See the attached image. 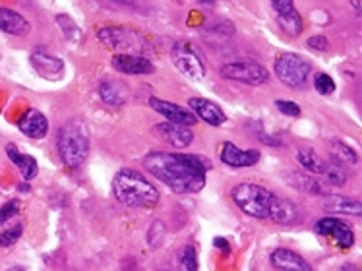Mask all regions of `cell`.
I'll return each mask as SVG.
<instances>
[{
    "instance_id": "cell-35",
    "label": "cell",
    "mask_w": 362,
    "mask_h": 271,
    "mask_svg": "<svg viewBox=\"0 0 362 271\" xmlns=\"http://www.w3.org/2000/svg\"><path fill=\"white\" fill-rule=\"evenodd\" d=\"M308 47L314 49V51H327V39L324 35H316V37H310L308 39Z\"/></svg>"
},
{
    "instance_id": "cell-4",
    "label": "cell",
    "mask_w": 362,
    "mask_h": 271,
    "mask_svg": "<svg viewBox=\"0 0 362 271\" xmlns=\"http://www.w3.org/2000/svg\"><path fill=\"white\" fill-rule=\"evenodd\" d=\"M230 198L246 215L256 217V219H267L274 205L275 194L259 184L243 183L230 190Z\"/></svg>"
},
{
    "instance_id": "cell-39",
    "label": "cell",
    "mask_w": 362,
    "mask_h": 271,
    "mask_svg": "<svg viewBox=\"0 0 362 271\" xmlns=\"http://www.w3.org/2000/svg\"><path fill=\"white\" fill-rule=\"evenodd\" d=\"M198 2H200V4H214L215 0H198Z\"/></svg>"
},
{
    "instance_id": "cell-24",
    "label": "cell",
    "mask_w": 362,
    "mask_h": 271,
    "mask_svg": "<svg viewBox=\"0 0 362 271\" xmlns=\"http://www.w3.org/2000/svg\"><path fill=\"white\" fill-rule=\"evenodd\" d=\"M296 161L300 163V167H304L310 175H324L325 161L310 147H298L296 149Z\"/></svg>"
},
{
    "instance_id": "cell-7",
    "label": "cell",
    "mask_w": 362,
    "mask_h": 271,
    "mask_svg": "<svg viewBox=\"0 0 362 271\" xmlns=\"http://www.w3.org/2000/svg\"><path fill=\"white\" fill-rule=\"evenodd\" d=\"M170 59H173V64L185 74L186 78H192V80H204L206 78V64L202 60V54L190 43L178 41V43L173 45Z\"/></svg>"
},
{
    "instance_id": "cell-9",
    "label": "cell",
    "mask_w": 362,
    "mask_h": 271,
    "mask_svg": "<svg viewBox=\"0 0 362 271\" xmlns=\"http://www.w3.org/2000/svg\"><path fill=\"white\" fill-rule=\"evenodd\" d=\"M316 233L322 236H332L335 244L343 250H349L355 244V233L351 225L345 221L337 219V217H324L316 223Z\"/></svg>"
},
{
    "instance_id": "cell-26",
    "label": "cell",
    "mask_w": 362,
    "mask_h": 271,
    "mask_svg": "<svg viewBox=\"0 0 362 271\" xmlns=\"http://www.w3.org/2000/svg\"><path fill=\"white\" fill-rule=\"evenodd\" d=\"M329 154H332L333 161L341 163V165H356L358 163V155H356L355 149L347 144H343V142H332Z\"/></svg>"
},
{
    "instance_id": "cell-20",
    "label": "cell",
    "mask_w": 362,
    "mask_h": 271,
    "mask_svg": "<svg viewBox=\"0 0 362 271\" xmlns=\"http://www.w3.org/2000/svg\"><path fill=\"white\" fill-rule=\"evenodd\" d=\"M99 96L109 107H122L128 101V89L122 81L107 80L99 86Z\"/></svg>"
},
{
    "instance_id": "cell-37",
    "label": "cell",
    "mask_w": 362,
    "mask_h": 271,
    "mask_svg": "<svg viewBox=\"0 0 362 271\" xmlns=\"http://www.w3.org/2000/svg\"><path fill=\"white\" fill-rule=\"evenodd\" d=\"M339 271H358V267H356V265H353V264H345Z\"/></svg>"
},
{
    "instance_id": "cell-29",
    "label": "cell",
    "mask_w": 362,
    "mask_h": 271,
    "mask_svg": "<svg viewBox=\"0 0 362 271\" xmlns=\"http://www.w3.org/2000/svg\"><path fill=\"white\" fill-rule=\"evenodd\" d=\"M178 271H198V254L192 244H188L182 250L180 260H178Z\"/></svg>"
},
{
    "instance_id": "cell-8",
    "label": "cell",
    "mask_w": 362,
    "mask_h": 271,
    "mask_svg": "<svg viewBox=\"0 0 362 271\" xmlns=\"http://www.w3.org/2000/svg\"><path fill=\"white\" fill-rule=\"evenodd\" d=\"M219 72L223 78L240 81L246 86H262V83L269 81V72L262 64L252 62V60H238V62L223 64Z\"/></svg>"
},
{
    "instance_id": "cell-12",
    "label": "cell",
    "mask_w": 362,
    "mask_h": 271,
    "mask_svg": "<svg viewBox=\"0 0 362 271\" xmlns=\"http://www.w3.org/2000/svg\"><path fill=\"white\" fill-rule=\"evenodd\" d=\"M219 157L227 167L246 169V167H254L259 161V151H256V149H240L235 144L225 142L221 146V151H219Z\"/></svg>"
},
{
    "instance_id": "cell-30",
    "label": "cell",
    "mask_w": 362,
    "mask_h": 271,
    "mask_svg": "<svg viewBox=\"0 0 362 271\" xmlns=\"http://www.w3.org/2000/svg\"><path fill=\"white\" fill-rule=\"evenodd\" d=\"M314 88L322 96H332L335 91V81L332 80V76L327 74H316V80H314Z\"/></svg>"
},
{
    "instance_id": "cell-40",
    "label": "cell",
    "mask_w": 362,
    "mask_h": 271,
    "mask_svg": "<svg viewBox=\"0 0 362 271\" xmlns=\"http://www.w3.org/2000/svg\"><path fill=\"white\" fill-rule=\"evenodd\" d=\"M8 271H25V270H22V267H10Z\"/></svg>"
},
{
    "instance_id": "cell-19",
    "label": "cell",
    "mask_w": 362,
    "mask_h": 271,
    "mask_svg": "<svg viewBox=\"0 0 362 271\" xmlns=\"http://www.w3.org/2000/svg\"><path fill=\"white\" fill-rule=\"evenodd\" d=\"M0 30L8 35L22 37L30 33L31 25L22 14H18L10 8H0Z\"/></svg>"
},
{
    "instance_id": "cell-1",
    "label": "cell",
    "mask_w": 362,
    "mask_h": 271,
    "mask_svg": "<svg viewBox=\"0 0 362 271\" xmlns=\"http://www.w3.org/2000/svg\"><path fill=\"white\" fill-rule=\"evenodd\" d=\"M144 167L173 192L196 194L206 186V175L211 169V163L198 155L151 151L146 155Z\"/></svg>"
},
{
    "instance_id": "cell-25",
    "label": "cell",
    "mask_w": 362,
    "mask_h": 271,
    "mask_svg": "<svg viewBox=\"0 0 362 271\" xmlns=\"http://www.w3.org/2000/svg\"><path fill=\"white\" fill-rule=\"evenodd\" d=\"M287 180L291 186H295L298 190L310 192V194H325V186L318 183L314 176L310 175H300V173H288Z\"/></svg>"
},
{
    "instance_id": "cell-34",
    "label": "cell",
    "mask_w": 362,
    "mask_h": 271,
    "mask_svg": "<svg viewBox=\"0 0 362 271\" xmlns=\"http://www.w3.org/2000/svg\"><path fill=\"white\" fill-rule=\"evenodd\" d=\"M18 212H20V205H18L16 200L8 202L6 205H2V207H0V225H4L8 219H12Z\"/></svg>"
},
{
    "instance_id": "cell-21",
    "label": "cell",
    "mask_w": 362,
    "mask_h": 271,
    "mask_svg": "<svg viewBox=\"0 0 362 271\" xmlns=\"http://www.w3.org/2000/svg\"><path fill=\"white\" fill-rule=\"evenodd\" d=\"M298 207L288 200L277 198L275 196L274 205H272V212H269V219L277 223V225H293L298 221Z\"/></svg>"
},
{
    "instance_id": "cell-31",
    "label": "cell",
    "mask_w": 362,
    "mask_h": 271,
    "mask_svg": "<svg viewBox=\"0 0 362 271\" xmlns=\"http://www.w3.org/2000/svg\"><path fill=\"white\" fill-rule=\"evenodd\" d=\"M22 233H23V225H16V227L2 231V233H0V246L4 248V246H12V244H16L18 238L22 236Z\"/></svg>"
},
{
    "instance_id": "cell-22",
    "label": "cell",
    "mask_w": 362,
    "mask_h": 271,
    "mask_svg": "<svg viewBox=\"0 0 362 271\" xmlns=\"http://www.w3.org/2000/svg\"><path fill=\"white\" fill-rule=\"evenodd\" d=\"M324 209L327 213H341V215H362V204L355 198L347 196H327L324 202Z\"/></svg>"
},
{
    "instance_id": "cell-27",
    "label": "cell",
    "mask_w": 362,
    "mask_h": 271,
    "mask_svg": "<svg viewBox=\"0 0 362 271\" xmlns=\"http://www.w3.org/2000/svg\"><path fill=\"white\" fill-rule=\"evenodd\" d=\"M57 23L60 25V30L64 33L68 41H72V43H80L81 41V30L76 25V22L70 18V16L59 14L57 16Z\"/></svg>"
},
{
    "instance_id": "cell-14",
    "label": "cell",
    "mask_w": 362,
    "mask_h": 271,
    "mask_svg": "<svg viewBox=\"0 0 362 271\" xmlns=\"http://www.w3.org/2000/svg\"><path fill=\"white\" fill-rule=\"evenodd\" d=\"M153 134L163 142H167L169 146L177 147V149H185L192 144L194 134L188 126L173 125V122H161V125L153 126Z\"/></svg>"
},
{
    "instance_id": "cell-11",
    "label": "cell",
    "mask_w": 362,
    "mask_h": 271,
    "mask_svg": "<svg viewBox=\"0 0 362 271\" xmlns=\"http://www.w3.org/2000/svg\"><path fill=\"white\" fill-rule=\"evenodd\" d=\"M149 105H151V109L156 110V113H159L161 117L167 118L173 125L194 126L198 122V118H196V115H194L190 109H185V107H180V105L165 101V99H159V97H151V99H149Z\"/></svg>"
},
{
    "instance_id": "cell-38",
    "label": "cell",
    "mask_w": 362,
    "mask_h": 271,
    "mask_svg": "<svg viewBox=\"0 0 362 271\" xmlns=\"http://www.w3.org/2000/svg\"><path fill=\"white\" fill-rule=\"evenodd\" d=\"M351 2H353V6H355V12L356 14H361V0H351Z\"/></svg>"
},
{
    "instance_id": "cell-23",
    "label": "cell",
    "mask_w": 362,
    "mask_h": 271,
    "mask_svg": "<svg viewBox=\"0 0 362 271\" xmlns=\"http://www.w3.org/2000/svg\"><path fill=\"white\" fill-rule=\"evenodd\" d=\"M6 154L10 157V161L14 163L18 169L22 171V176L25 180H31V178H35L37 175V161H35V157H31L28 154H22L14 144H8L6 146Z\"/></svg>"
},
{
    "instance_id": "cell-18",
    "label": "cell",
    "mask_w": 362,
    "mask_h": 271,
    "mask_svg": "<svg viewBox=\"0 0 362 271\" xmlns=\"http://www.w3.org/2000/svg\"><path fill=\"white\" fill-rule=\"evenodd\" d=\"M31 67L35 68L37 74H41L47 80L60 78V74L64 72V62L59 57L47 54L45 51H37L31 54Z\"/></svg>"
},
{
    "instance_id": "cell-13",
    "label": "cell",
    "mask_w": 362,
    "mask_h": 271,
    "mask_svg": "<svg viewBox=\"0 0 362 271\" xmlns=\"http://www.w3.org/2000/svg\"><path fill=\"white\" fill-rule=\"evenodd\" d=\"M112 67L120 74H130V76H148L156 72L153 62L144 54H122V52L115 54Z\"/></svg>"
},
{
    "instance_id": "cell-16",
    "label": "cell",
    "mask_w": 362,
    "mask_h": 271,
    "mask_svg": "<svg viewBox=\"0 0 362 271\" xmlns=\"http://www.w3.org/2000/svg\"><path fill=\"white\" fill-rule=\"evenodd\" d=\"M269 262L275 270L279 271H312L310 264L300 254H296L288 248H277L272 252Z\"/></svg>"
},
{
    "instance_id": "cell-3",
    "label": "cell",
    "mask_w": 362,
    "mask_h": 271,
    "mask_svg": "<svg viewBox=\"0 0 362 271\" xmlns=\"http://www.w3.org/2000/svg\"><path fill=\"white\" fill-rule=\"evenodd\" d=\"M57 147L62 163L68 169H78L89 155V138L80 120H70L59 130Z\"/></svg>"
},
{
    "instance_id": "cell-17",
    "label": "cell",
    "mask_w": 362,
    "mask_h": 271,
    "mask_svg": "<svg viewBox=\"0 0 362 271\" xmlns=\"http://www.w3.org/2000/svg\"><path fill=\"white\" fill-rule=\"evenodd\" d=\"M18 128L22 130L28 138L33 139H43L49 132V122H47V117L37 109H30L22 117V120L18 122Z\"/></svg>"
},
{
    "instance_id": "cell-6",
    "label": "cell",
    "mask_w": 362,
    "mask_h": 271,
    "mask_svg": "<svg viewBox=\"0 0 362 271\" xmlns=\"http://www.w3.org/2000/svg\"><path fill=\"white\" fill-rule=\"evenodd\" d=\"M97 37L103 41L107 49H115V51H126L124 54H132V52L146 51V37L140 35L138 31L132 28H103L97 31Z\"/></svg>"
},
{
    "instance_id": "cell-5",
    "label": "cell",
    "mask_w": 362,
    "mask_h": 271,
    "mask_svg": "<svg viewBox=\"0 0 362 271\" xmlns=\"http://www.w3.org/2000/svg\"><path fill=\"white\" fill-rule=\"evenodd\" d=\"M274 70L277 74V78L288 86V88L298 89L303 88L308 76L312 72V64L308 60L300 57V54H295V52H285L281 57H277L274 64Z\"/></svg>"
},
{
    "instance_id": "cell-2",
    "label": "cell",
    "mask_w": 362,
    "mask_h": 271,
    "mask_svg": "<svg viewBox=\"0 0 362 271\" xmlns=\"http://www.w3.org/2000/svg\"><path fill=\"white\" fill-rule=\"evenodd\" d=\"M112 192L120 204L134 209H151L159 204V192L156 186L134 169H120L115 175Z\"/></svg>"
},
{
    "instance_id": "cell-10",
    "label": "cell",
    "mask_w": 362,
    "mask_h": 271,
    "mask_svg": "<svg viewBox=\"0 0 362 271\" xmlns=\"http://www.w3.org/2000/svg\"><path fill=\"white\" fill-rule=\"evenodd\" d=\"M272 6L277 12V23L287 35L298 37L303 33V18L298 14L293 0H269Z\"/></svg>"
},
{
    "instance_id": "cell-36",
    "label": "cell",
    "mask_w": 362,
    "mask_h": 271,
    "mask_svg": "<svg viewBox=\"0 0 362 271\" xmlns=\"http://www.w3.org/2000/svg\"><path fill=\"white\" fill-rule=\"evenodd\" d=\"M214 244H215V248H219L221 252H225V254H230L229 242L225 241V238H219V236H217V238L214 241Z\"/></svg>"
},
{
    "instance_id": "cell-28",
    "label": "cell",
    "mask_w": 362,
    "mask_h": 271,
    "mask_svg": "<svg viewBox=\"0 0 362 271\" xmlns=\"http://www.w3.org/2000/svg\"><path fill=\"white\" fill-rule=\"evenodd\" d=\"M324 176H327V180L335 186H343L347 183V171H345V165H341V163H325Z\"/></svg>"
},
{
    "instance_id": "cell-15",
    "label": "cell",
    "mask_w": 362,
    "mask_h": 271,
    "mask_svg": "<svg viewBox=\"0 0 362 271\" xmlns=\"http://www.w3.org/2000/svg\"><path fill=\"white\" fill-rule=\"evenodd\" d=\"M188 105H190V110L196 115V118H200V120H204V122H207V125L221 126L225 125V120H227V117H225V113H223L221 107H219V105H215L214 101H209V99H204V97H192V99L188 101Z\"/></svg>"
},
{
    "instance_id": "cell-32",
    "label": "cell",
    "mask_w": 362,
    "mask_h": 271,
    "mask_svg": "<svg viewBox=\"0 0 362 271\" xmlns=\"http://www.w3.org/2000/svg\"><path fill=\"white\" fill-rule=\"evenodd\" d=\"M163 238H165V225H163L161 221H156V223L151 225V229L148 231L149 244H151L153 248H157L163 242Z\"/></svg>"
},
{
    "instance_id": "cell-33",
    "label": "cell",
    "mask_w": 362,
    "mask_h": 271,
    "mask_svg": "<svg viewBox=\"0 0 362 271\" xmlns=\"http://www.w3.org/2000/svg\"><path fill=\"white\" fill-rule=\"evenodd\" d=\"M275 105H277V109L281 110L283 115H287V117H300V107H298L295 101L279 99V101H275Z\"/></svg>"
}]
</instances>
